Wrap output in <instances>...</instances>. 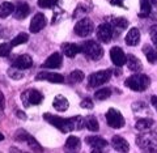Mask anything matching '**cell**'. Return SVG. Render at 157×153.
<instances>
[{
    "label": "cell",
    "mask_w": 157,
    "mask_h": 153,
    "mask_svg": "<svg viewBox=\"0 0 157 153\" xmlns=\"http://www.w3.org/2000/svg\"><path fill=\"white\" fill-rule=\"evenodd\" d=\"M111 4H114V6H119V7H124L123 6V3H122V2H117V0H111V2H110Z\"/></svg>",
    "instance_id": "obj_40"
},
{
    "label": "cell",
    "mask_w": 157,
    "mask_h": 153,
    "mask_svg": "<svg viewBox=\"0 0 157 153\" xmlns=\"http://www.w3.org/2000/svg\"><path fill=\"white\" fill-rule=\"evenodd\" d=\"M62 62H63V56L60 52H54L48 56L45 63L42 64L43 68H48V70H56V68L62 67Z\"/></svg>",
    "instance_id": "obj_12"
},
{
    "label": "cell",
    "mask_w": 157,
    "mask_h": 153,
    "mask_svg": "<svg viewBox=\"0 0 157 153\" xmlns=\"http://www.w3.org/2000/svg\"><path fill=\"white\" fill-rule=\"evenodd\" d=\"M59 0H38V7L41 8H52L58 4Z\"/></svg>",
    "instance_id": "obj_34"
},
{
    "label": "cell",
    "mask_w": 157,
    "mask_h": 153,
    "mask_svg": "<svg viewBox=\"0 0 157 153\" xmlns=\"http://www.w3.org/2000/svg\"><path fill=\"white\" fill-rule=\"evenodd\" d=\"M111 25L114 28H118V29H126L128 26V21L124 18V17H113L110 20Z\"/></svg>",
    "instance_id": "obj_28"
},
{
    "label": "cell",
    "mask_w": 157,
    "mask_h": 153,
    "mask_svg": "<svg viewBox=\"0 0 157 153\" xmlns=\"http://www.w3.org/2000/svg\"><path fill=\"white\" fill-rule=\"evenodd\" d=\"M43 119L46 122H48L50 124H52L54 127H56L58 130H60L62 132H71L73 130H81L82 124H84V119L81 117H75L71 118V119H67V118H60L52 114H43Z\"/></svg>",
    "instance_id": "obj_1"
},
{
    "label": "cell",
    "mask_w": 157,
    "mask_h": 153,
    "mask_svg": "<svg viewBox=\"0 0 157 153\" xmlns=\"http://www.w3.org/2000/svg\"><path fill=\"white\" fill-rule=\"evenodd\" d=\"M21 100L25 107L32 105H41L43 101V94L37 89H28L25 92H22Z\"/></svg>",
    "instance_id": "obj_6"
},
{
    "label": "cell",
    "mask_w": 157,
    "mask_h": 153,
    "mask_svg": "<svg viewBox=\"0 0 157 153\" xmlns=\"http://www.w3.org/2000/svg\"><path fill=\"white\" fill-rule=\"evenodd\" d=\"M155 124V120L151 119V118H143V119H139L136 122V130L139 131H147V130H151L152 127Z\"/></svg>",
    "instance_id": "obj_22"
},
{
    "label": "cell",
    "mask_w": 157,
    "mask_h": 153,
    "mask_svg": "<svg viewBox=\"0 0 157 153\" xmlns=\"http://www.w3.org/2000/svg\"><path fill=\"white\" fill-rule=\"evenodd\" d=\"M46 24H47V20H46L45 14L43 13H37V14H34V17L32 18L29 30H30L32 33H38L46 26Z\"/></svg>",
    "instance_id": "obj_11"
},
{
    "label": "cell",
    "mask_w": 157,
    "mask_h": 153,
    "mask_svg": "<svg viewBox=\"0 0 157 153\" xmlns=\"http://www.w3.org/2000/svg\"><path fill=\"white\" fill-rule=\"evenodd\" d=\"M151 102H152V105H153V106H155V109L157 110V96H152Z\"/></svg>",
    "instance_id": "obj_39"
},
{
    "label": "cell",
    "mask_w": 157,
    "mask_h": 153,
    "mask_svg": "<svg viewBox=\"0 0 157 153\" xmlns=\"http://www.w3.org/2000/svg\"><path fill=\"white\" fill-rule=\"evenodd\" d=\"M84 124L88 130L92 131V132H97L100 130V124H98V120L94 115H88L84 119Z\"/></svg>",
    "instance_id": "obj_23"
},
{
    "label": "cell",
    "mask_w": 157,
    "mask_h": 153,
    "mask_svg": "<svg viewBox=\"0 0 157 153\" xmlns=\"http://www.w3.org/2000/svg\"><path fill=\"white\" fill-rule=\"evenodd\" d=\"M124 41H126V43L128 46H136L137 43H139V41H140V32H139V29H137V28H132L131 30L127 33Z\"/></svg>",
    "instance_id": "obj_21"
},
{
    "label": "cell",
    "mask_w": 157,
    "mask_h": 153,
    "mask_svg": "<svg viewBox=\"0 0 157 153\" xmlns=\"http://www.w3.org/2000/svg\"><path fill=\"white\" fill-rule=\"evenodd\" d=\"M151 2H152V3H153V4H155V6H157V0H151Z\"/></svg>",
    "instance_id": "obj_42"
},
{
    "label": "cell",
    "mask_w": 157,
    "mask_h": 153,
    "mask_svg": "<svg viewBox=\"0 0 157 153\" xmlns=\"http://www.w3.org/2000/svg\"><path fill=\"white\" fill-rule=\"evenodd\" d=\"M126 64L132 72H140L141 70H143V64H141L140 59L136 58L135 55H127Z\"/></svg>",
    "instance_id": "obj_20"
},
{
    "label": "cell",
    "mask_w": 157,
    "mask_h": 153,
    "mask_svg": "<svg viewBox=\"0 0 157 153\" xmlns=\"http://www.w3.org/2000/svg\"><path fill=\"white\" fill-rule=\"evenodd\" d=\"M111 96V89L110 88H101L100 90H97L94 93V97H96V100L98 101H104V100H107Z\"/></svg>",
    "instance_id": "obj_29"
},
{
    "label": "cell",
    "mask_w": 157,
    "mask_h": 153,
    "mask_svg": "<svg viewBox=\"0 0 157 153\" xmlns=\"http://www.w3.org/2000/svg\"><path fill=\"white\" fill-rule=\"evenodd\" d=\"M143 52L145 54V56H147V59H148L149 63H152V64L157 63V51L152 46L144 45L143 46Z\"/></svg>",
    "instance_id": "obj_25"
},
{
    "label": "cell",
    "mask_w": 157,
    "mask_h": 153,
    "mask_svg": "<svg viewBox=\"0 0 157 153\" xmlns=\"http://www.w3.org/2000/svg\"><path fill=\"white\" fill-rule=\"evenodd\" d=\"M16 117H18L20 118V119H24V120H25L26 119V115H25V113H24V111H16Z\"/></svg>",
    "instance_id": "obj_38"
},
{
    "label": "cell",
    "mask_w": 157,
    "mask_h": 153,
    "mask_svg": "<svg viewBox=\"0 0 157 153\" xmlns=\"http://www.w3.org/2000/svg\"><path fill=\"white\" fill-rule=\"evenodd\" d=\"M106 120H107V124H109L111 128H115V130L122 128L124 126V118L117 109H110V110H107Z\"/></svg>",
    "instance_id": "obj_7"
},
{
    "label": "cell",
    "mask_w": 157,
    "mask_h": 153,
    "mask_svg": "<svg viewBox=\"0 0 157 153\" xmlns=\"http://www.w3.org/2000/svg\"><path fill=\"white\" fill-rule=\"evenodd\" d=\"M81 51L88 59L92 60H98L104 56V50H102L101 45L96 41H86L81 47Z\"/></svg>",
    "instance_id": "obj_4"
},
{
    "label": "cell",
    "mask_w": 157,
    "mask_h": 153,
    "mask_svg": "<svg viewBox=\"0 0 157 153\" xmlns=\"http://www.w3.org/2000/svg\"><path fill=\"white\" fill-rule=\"evenodd\" d=\"M111 77V71L110 70H104V71H97L92 73L88 77V86L89 88H97L106 84Z\"/></svg>",
    "instance_id": "obj_5"
},
{
    "label": "cell",
    "mask_w": 157,
    "mask_h": 153,
    "mask_svg": "<svg viewBox=\"0 0 157 153\" xmlns=\"http://www.w3.org/2000/svg\"><path fill=\"white\" fill-rule=\"evenodd\" d=\"M7 73H8L9 77L13 78V80H21V78L24 77V73L21 72V70H18V68H16V67H11Z\"/></svg>",
    "instance_id": "obj_32"
},
{
    "label": "cell",
    "mask_w": 157,
    "mask_h": 153,
    "mask_svg": "<svg viewBox=\"0 0 157 153\" xmlns=\"http://www.w3.org/2000/svg\"><path fill=\"white\" fill-rule=\"evenodd\" d=\"M111 145L113 148H114L115 151L118 152H128L130 151V144L128 141H127L126 139H123L122 136H114L111 140Z\"/></svg>",
    "instance_id": "obj_16"
},
{
    "label": "cell",
    "mask_w": 157,
    "mask_h": 153,
    "mask_svg": "<svg viewBox=\"0 0 157 153\" xmlns=\"http://www.w3.org/2000/svg\"><path fill=\"white\" fill-rule=\"evenodd\" d=\"M29 13H30V7H29L28 3L24 2H18L17 6L13 9V16L16 20H24L25 17H28Z\"/></svg>",
    "instance_id": "obj_15"
},
{
    "label": "cell",
    "mask_w": 157,
    "mask_h": 153,
    "mask_svg": "<svg viewBox=\"0 0 157 153\" xmlns=\"http://www.w3.org/2000/svg\"><path fill=\"white\" fill-rule=\"evenodd\" d=\"M28 41H29V36H28V34H26V33H20V34H17V36L12 39L11 45H12V46L24 45V43H26Z\"/></svg>",
    "instance_id": "obj_31"
},
{
    "label": "cell",
    "mask_w": 157,
    "mask_h": 153,
    "mask_svg": "<svg viewBox=\"0 0 157 153\" xmlns=\"http://www.w3.org/2000/svg\"><path fill=\"white\" fill-rule=\"evenodd\" d=\"M81 147V141L77 136H70L66 140V148L68 151H77Z\"/></svg>",
    "instance_id": "obj_26"
},
{
    "label": "cell",
    "mask_w": 157,
    "mask_h": 153,
    "mask_svg": "<svg viewBox=\"0 0 157 153\" xmlns=\"http://www.w3.org/2000/svg\"><path fill=\"white\" fill-rule=\"evenodd\" d=\"M36 80H45L48 82H54V84H62L64 81V77L59 73L55 72H39L38 75L36 76Z\"/></svg>",
    "instance_id": "obj_13"
},
{
    "label": "cell",
    "mask_w": 157,
    "mask_h": 153,
    "mask_svg": "<svg viewBox=\"0 0 157 153\" xmlns=\"http://www.w3.org/2000/svg\"><path fill=\"white\" fill-rule=\"evenodd\" d=\"M124 84L131 90L143 92L145 89H148V86L151 84V78L147 75H144V73H135V75H132L127 78Z\"/></svg>",
    "instance_id": "obj_2"
},
{
    "label": "cell",
    "mask_w": 157,
    "mask_h": 153,
    "mask_svg": "<svg viewBox=\"0 0 157 153\" xmlns=\"http://www.w3.org/2000/svg\"><path fill=\"white\" fill-rule=\"evenodd\" d=\"M114 37V26L110 24H102L97 28V39L102 43H109Z\"/></svg>",
    "instance_id": "obj_9"
},
{
    "label": "cell",
    "mask_w": 157,
    "mask_h": 153,
    "mask_svg": "<svg viewBox=\"0 0 157 153\" xmlns=\"http://www.w3.org/2000/svg\"><path fill=\"white\" fill-rule=\"evenodd\" d=\"M3 140H4V135L0 132V141H3Z\"/></svg>",
    "instance_id": "obj_41"
},
{
    "label": "cell",
    "mask_w": 157,
    "mask_h": 153,
    "mask_svg": "<svg viewBox=\"0 0 157 153\" xmlns=\"http://www.w3.org/2000/svg\"><path fill=\"white\" fill-rule=\"evenodd\" d=\"M14 6L9 2H4L0 4V18H7L8 16H11L13 13Z\"/></svg>",
    "instance_id": "obj_24"
},
{
    "label": "cell",
    "mask_w": 157,
    "mask_h": 153,
    "mask_svg": "<svg viewBox=\"0 0 157 153\" xmlns=\"http://www.w3.org/2000/svg\"><path fill=\"white\" fill-rule=\"evenodd\" d=\"M12 50V45L11 43H7V42H3L0 43V56H7L9 55V52Z\"/></svg>",
    "instance_id": "obj_33"
},
{
    "label": "cell",
    "mask_w": 157,
    "mask_h": 153,
    "mask_svg": "<svg viewBox=\"0 0 157 153\" xmlns=\"http://www.w3.org/2000/svg\"><path fill=\"white\" fill-rule=\"evenodd\" d=\"M110 58H111V62L114 63V66L117 67H122L126 64V59H127V55L124 54V51L122 50L121 47H113L110 50Z\"/></svg>",
    "instance_id": "obj_10"
},
{
    "label": "cell",
    "mask_w": 157,
    "mask_h": 153,
    "mask_svg": "<svg viewBox=\"0 0 157 153\" xmlns=\"http://www.w3.org/2000/svg\"><path fill=\"white\" fill-rule=\"evenodd\" d=\"M4 107H6V101H4V94L2 92H0V111L4 110Z\"/></svg>",
    "instance_id": "obj_37"
},
{
    "label": "cell",
    "mask_w": 157,
    "mask_h": 153,
    "mask_svg": "<svg viewBox=\"0 0 157 153\" xmlns=\"http://www.w3.org/2000/svg\"><path fill=\"white\" fill-rule=\"evenodd\" d=\"M94 30V24L89 18H81L75 25V34L78 37H88Z\"/></svg>",
    "instance_id": "obj_8"
},
{
    "label": "cell",
    "mask_w": 157,
    "mask_h": 153,
    "mask_svg": "<svg viewBox=\"0 0 157 153\" xmlns=\"http://www.w3.org/2000/svg\"><path fill=\"white\" fill-rule=\"evenodd\" d=\"M33 66V59L29 55H20L18 58H16V60L13 62V67L18 68V70H28Z\"/></svg>",
    "instance_id": "obj_17"
},
{
    "label": "cell",
    "mask_w": 157,
    "mask_h": 153,
    "mask_svg": "<svg viewBox=\"0 0 157 153\" xmlns=\"http://www.w3.org/2000/svg\"><path fill=\"white\" fill-rule=\"evenodd\" d=\"M62 51L68 58H75L78 52H81V47L75 45V43H63Z\"/></svg>",
    "instance_id": "obj_18"
},
{
    "label": "cell",
    "mask_w": 157,
    "mask_h": 153,
    "mask_svg": "<svg viewBox=\"0 0 157 153\" xmlns=\"http://www.w3.org/2000/svg\"><path fill=\"white\" fill-rule=\"evenodd\" d=\"M52 106H54V109H55V110L63 113V111H66L67 109H68V106H70V103H68V100H67V98H66L64 96L58 94V96H55V98H54V101H52Z\"/></svg>",
    "instance_id": "obj_19"
},
{
    "label": "cell",
    "mask_w": 157,
    "mask_h": 153,
    "mask_svg": "<svg viewBox=\"0 0 157 153\" xmlns=\"http://www.w3.org/2000/svg\"><path fill=\"white\" fill-rule=\"evenodd\" d=\"M80 106L82 109H86V110H90V109H93V102H92L90 98H84V100L81 101Z\"/></svg>",
    "instance_id": "obj_35"
},
{
    "label": "cell",
    "mask_w": 157,
    "mask_h": 153,
    "mask_svg": "<svg viewBox=\"0 0 157 153\" xmlns=\"http://www.w3.org/2000/svg\"><path fill=\"white\" fill-rule=\"evenodd\" d=\"M84 72L80 71V70H75L73 72H71L70 77H68V80H70L72 84H77V82H81L84 80Z\"/></svg>",
    "instance_id": "obj_30"
},
{
    "label": "cell",
    "mask_w": 157,
    "mask_h": 153,
    "mask_svg": "<svg viewBox=\"0 0 157 153\" xmlns=\"http://www.w3.org/2000/svg\"><path fill=\"white\" fill-rule=\"evenodd\" d=\"M85 141L90 148H93L94 152H100L101 149H104L107 145V141L98 136H88V137H85Z\"/></svg>",
    "instance_id": "obj_14"
},
{
    "label": "cell",
    "mask_w": 157,
    "mask_h": 153,
    "mask_svg": "<svg viewBox=\"0 0 157 153\" xmlns=\"http://www.w3.org/2000/svg\"><path fill=\"white\" fill-rule=\"evenodd\" d=\"M136 144L145 152H157V134L147 132L136 137Z\"/></svg>",
    "instance_id": "obj_3"
},
{
    "label": "cell",
    "mask_w": 157,
    "mask_h": 153,
    "mask_svg": "<svg viewBox=\"0 0 157 153\" xmlns=\"http://www.w3.org/2000/svg\"><path fill=\"white\" fill-rule=\"evenodd\" d=\"M140 9H141V12L139 13V16L148 17L152 11V2L151 0H140Z\"/></svg>",
    "instance_id": "obj_27"
},
{
    "label": "cell",
    "mask_w": 157,
    "mask_h": 153,
    "mask_svg": "<svg viewBox=\"0 0 157 153\" xmlns=\"http://www.w3.org/2000/svg\"><path fill=\"white\" fill-rule=\"evenodd\" d=\"M151 39L153 41V45L157 48V25L151 28Z\"/></svg>",
    "instance_id": "obj_36"
}]
</instances>
